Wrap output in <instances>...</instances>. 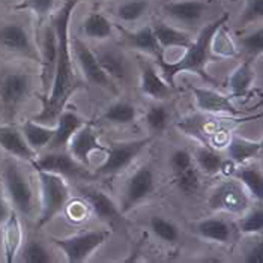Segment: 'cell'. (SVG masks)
<instances>
[{"mask_svg":"<svg viewBox=\"0 0 263 263\" xmlns=\"http://www.w3.org/2000/svg\"><path fill=\"white\" fill-rule=\"evenodd\" d=\"M20 131L27 144L36 154H40L41 151L47 149L48 143L51 142L53 134H54V125L50 126V125L38 123L33 119H29V121L21 123Z\"/></svg>","mask_w":263,"mask_h":263,"instance_id":"cell-27","label":"cell"},{"mask_svg":"<svg viewBox=\"0 0 263 263\" xmlns=\"http://www.w3.org/2000/svg\"><path fill=\"white\" fill-rule=\"evenodd\" d=\"M125 36L133 48H136L137 51H140L149 58H154L155 62L161 61L164 58V51L154 35L152 26L147 24L137 29L136 32H125Z\"/></svg>","mask_w":263,"mask_h":263,"instance_id":"cell-24","label":"cell"},{"mask_svg":"<svg viewBox=\"0 0 263 263\" xmlns=\"http://www.w3.org/2000/svg\"><path fill=\"white\" fill-rule=\"evenodd\" d=\"M0 147L11 157L23 161L32 162L38 157V154L24 140L20 128L11 123L0 125Z\"/></svg>","mask_w":263,"mask_h":263,"instance_id":"cell-19","label":"cell"},{"mask_svg":"<svg viewBox=\"0 0 263 263\" xmlns=\"http://www.w3.org/2000/svg\"><path fill=\"white\" fill-rule=\"evenodd\" d=\"M256 81V69L251 62H242L229 77V92L232 97H245Z\"/></svg>","mask_w":263,"mask_h":263,"instance_id":"cell-31","label":"cell"},{"mask_svg":"<svg viewBox=\"0 0 263 263\" xmlns=\"http://www.w3.org/2000/svg\"><path fill=\"white\" fill-rule=\"evenodd\" d=\"M190 90L194 97L197 108L208 115H230L238 116L241 111L233 105L230 97L220 93L211 87H199L190 86Z\"/></svg>","mask_w":263,"mask_h":263,"instance_id":"cell-14","label":"cell"},{"mask_svg":"<svg viewBox=\"0 0 263 263\" xmlns=\"http://www.w3.org/2000/svg\"><path fill=\"white\" fill-rule=\"evenodd\" d=\"M18 260L24 263H50L53 262V254L48 247L38 239H29L23 243L17 254Z\"/></svg>","mask_w":263,"mask_h":263,"instance_id":"cell-36","label":"cell"},{"mask_svg":"<svg viewBox=\"0 0 263 263\" xmlns=\"http://www.w3.org/2000/svg\"><path fill=\"white\" fill-rule=\"evenodd\" d=\"M102 118L113 125H129L137 119V107L133 102L119 100L111 102L104 110Z\"/></svg>","mask_w":263,"mask_h":263,"instance_id":"cell-34","label":"cell"},{"mask_svg":"<svg viewBox=\"0 0 263 263\" xmlns=\"http://www.w3.org/2000/svg\"><path fill=\"white\" fill-rule=\"evenodd\" d=\"M56 0H24L20 5L23 9L32 11L38 18H45L48 14L53 12Z\"/></svg>","mask_w":263,"mask_h":263,"instance_id":"cell-40","label":"cell"},{"mask_svg":"<svg viewBox=\"0 0 263 263\" xmlns=\"http://www.w3.org/2000/svg\"><path fill=\"white\" fill-rule=\"evenodd\" d=\"M111 236L107 229H92L65 238H51L50 241L59 248L68 263L87 262Z\"/></svg>","mask_w":263,"mask_h":263,"instance_id":"cell-6","label":"cell"},{"mask_svg":"<svg viewBox=\"0 0 263 263\" xmlns=\"http://www.w3.org/2000/svg\"><path fill=\"white\" fill-rule=\"evenodd\" d=\"M151 2L149 0H123L115 9V17L118 21L131 24L140 21L149 12Z\"/></svg>","mask_w":263,"mask_h":263,"instance_id":"cell-35","label":"cell"},{"mask_svg":"<svg viewBox=\"0 0 263 263\" xmlns=\"http://www.w3.org/2000/svg\"><path fill=\"white\" fill-rule=\"evenodd\" d=\"M172 181H173V185L182 193L185 196H191L194 193L199 191L200 188V172L199 168L194 165L185 168L179 173H175L172 175Z\"/></svg>","mask_w":263,"mask_h":263,"instance_id":"cell-38","label":"cell"},{"mask_svg":"<svg viewBox=\"0 0 263 263\" xmlns=\"http://www.w3.org/2000/svg\"><path fill=\"white\" fill-rule=\"evenodd\" d=\"M152 30H154V35L162 48V51L165 48H183L185 50L193 42V38L188 32L178 29V27H173L164 21H157L152 26Z\"/></svg>","mask_w":263,"mask_h":263,"instance_id":"cell-25","label":"cell"},{"mask_svg":"<svg viewBox=\"0 0 263 263\" xmlns=\"http://www.w3.org/2000/svg\"><path fill=\"white\" fill-rule=\"evenodd\" d=\"M0 178L12 209L21 217L32 218L36 209V196L18 161L9 158L3 162Z\"/></svg>","mask_w":263,"mask_h":263,"instance_id":"cell-4","label":"cell"},{"mask_svg":"<svg viewBox=\"0 0 263 263\" xmlns=\"http://www.w3.org/2000/svg\"><path fill=\"white\" fill-rule=\"evenodd\" d=\"M193 160L199 172L206 175V176H217L221 173L223 167V155L212 146L208 144H200L196 147Z\"/></svg>","mask_w":263,"mask_h":263,"instance_id":"cell-30","label":"cell"},{"mask_svg":"<svg viewBox=\"0 0 263 263\" xmlns=\"http://www.w3.org/2000/svg\"><path fill=\"white\" fill-rule=\"evenodd\" d=\"M236 230L245 236H260L263 233L262 204L250 206L236 220Z\"/></svg>","mask_w":263,"mask_h":263,"instance_id":"cell-33","label":"cell"},{"mask_svg":"<svg viewBox=\"0 0 263 263\" xmlns=\"http://www.w3.org/2000/svg\"><path fill=\"white\" fill-rule=\"evenodd\" d=\"M251 202L253 200L250 199L242 183L233 176L217 183L211 190L206 200L208 206L214 212H223L233 217H239L243 214L251 206Z\"/></svg>","mask_w":263,"mask_h":263,"instance_id":"cell-7","label":"cell"},{"mask_svg":"<svg viewBox=\"0 0 263 263\" xmlns=\"http://www.w3.org/2000/svg\"><path fill=\"white\" fill-rule=\"evenodd\" d=\"M3 2H8V0H3Z\"/></svg>","mask_w":263,"mask_h":263,"instance_id":"cell-45","label":"cell"},{"mask_svg":"<svg viewBox=\"0 0 263 263\" xmlns=\"http://www.w3.org/2000/svg\"><path fill=\"white\" fill-rule=\"evenodd\" d=\"M151 137L139 139V140H129V142H116L111 143L107 147V155L104 158L101 165L97 167L95 175L97 176H113L121 173L126 167L131 165L143 149L151 143Z\"/></svg>","mask_w":263,"mask_h":263,"instance_id":"cell-10","label":"cell"},{"mask_svg":"<svg viewBox=\"0 0 263 263\" xmlns=\"http://www.w3.org/2000/svg\"><path fill=\"white\" fill-rule=\"evenodd\" d=\"M140 90L154 101H167L173 95V87L164 80L158 65L149 59L140 61Z\"/></svg>","mask_w":263,"mask_h":263,"instance_id":"cell-13","label":"cell"},{"mask_svg":"<svg viewBox=\"0 0 263 263\" xmlns=\"http://www.w3.org/2000/svg\"><path fill=\"white\" fill-rule=\"evenodd\" d=\"M69 47H71L72 59L76 61V65L84 80H87L93 86L105 89V90L116 92L115 81L105 74V71L102 69L100 62L95 56V51L84 41L79 36L69 38Z\"/></svg>","mask_w":263,"mask_h":263,"instance_id":"cell-8","label":"cell"},{"mask_svg":"<svg viewBox=\"0 0 263 263\" xmlns=\"http://www.w3.org/2000/svg\"><path fill=\"white\" fill-rule=\"evenodd\" d=\"M227 18H229V14H224L220 18L204 26L202 32L197 35V38L193 40V42L185 48V54L181 59H178L176 62H168L164 59L157 61V65L160 66V72L164 77V80L167 81L173 89H175L176 76L181 72H193V74L200 76L203 80L214 83V80L209 77V74L206 71V65H208L209 56H211V41L217 33V30L226 24Z\"/></svg>","mask_w":263,"mask_h":263,"instance_id":"cell-2","label":"cell"},{"mask_svg":"<svg viewBox=\"0 0 263 263\" xmlns=\"http://www.w3.org/2000/svg\"><path fill=\"white\" fill-rule=\"evenodd\" d=\"M2 242H3V253L6 262L11 263L15 260L21 245H23V229L18 214L12 209L9 218L2 226Z\"/></svg>","mask_w":263,"mask_h":263,"instance_id":"cell-23","label":"cell"},{"mask_svg":"<svg viewBox=\"0 0 263 263\" xmlns=\"http://www.w3.org/2000/svg\"><path fill=\"white\" fill-rule=\"evenodd\" d=\"M79 3L80 0H65L59 11L53 15L51 24L58 38V59L50 92L41 98L42 110L33 118L38 123L50 125L56 122L71 97L81 87L69 47V21Z\"/></svg>","mask_w":263,"mask_h":263,"instance_id":"cell-1","label":"cell"},{"mask_svg":"<svg viewBox=\"0 0 263 263\" xmlns=\"http://www.w3.org/2000/svg\"><path fill=\"white\" fill-rule=\"evenodd\" d=\"M11 212H12V206H11L9 199H8V196L5 193V188H3V183H2V178H0V227L9 218Z\"/></svg>","mask_w":263,"mask_h":263,"instance_id":"cell-43","label":"cell"},{"mask_svg":"<svg viewBox=\"0 0 263 263\" xmlns=\"http://www.w3.org/2000/svg\"><path fill=\"white\" fill-rule=\"evenodd\" d=\"M242 262L263 263V242L262 239H256L250 243L242 253Z\"/></svg>","mask_w":263,"mask_h":263,"instance_id":"cell-42","label":"cell"},{"mask_svg":"<svg viewBox=\"0 0 263 263\" xmlns=\"http://www.w3.org/2000/svg\"><path fill=\"white\" fill-rule=\"evenodd\" d=\"M0 47L8 53L40 62V51L27 29L20 23H6L0 26Z\"/></svg>","mask_w":263,"mask_h":263,"instance_id":"cell-12","label":"cell"},{"mask_svg":"<svg viewBox=\"0 0 263 263\" xmlns=\"http://www.w3.org/2000/svg\"><path fill=\"white\" fill-rule=\"evenodd\" d=\"M56 59H58V38H56L53 24H48L42 33V44H41L40 51L41 83L44 87V97L50 92V87H51Z\"/></svg>","mask_w":263,"mask_h":263,"instance_id":"cell-17","label":"cell"},{"mask_svg":"<svg viewBox=\"0 0 263 263\" xmlns=\"http://www.w3.org/2000/svg\"><path fill=\"white\" fill-rule=\"evenodd\" d=\"M242 48L243 51L250 56V58H253V59H256V58H259L260 54H262L263 51V30L262 27L259 26V27H256V29H253L250 33H247L245 36H242Z\"/></svg>","mask_w":263,"mask_h":263,"instance_id":"cell-39","label":"cell"},{"mask_svg":"<svg viewBox=\"0 0 263 263\" xmlns=\"http://www.w3.org/2000/svg\"><path fill=\"white\" fill-rule=\"evenodd\" d=\"M66 147H68V152L84 165H89L90 158L95 152L107 151V147H104L101 144L90 123H84L83 126H80L71 137Z\"/></svg>","mask_w":263,"mask_h":263,"instance_id":"cell-15","label":"cell"},{"mask_svg":"<svg viewBox=\"0 0 263 263\" xmlns=\"http://www.w3.org/2000/svg\"><path fill=\"white\" fill-rule=\"evenodd\" d=\"M155 185H157V179L154 170L149 165L139 167L123 185L121 202L118 204L122 215L129 214L139 204H142L147 197H151L155 190Z\"/></svg>","mask_w":263,"mask_h":263,"instance_id":"cell-9","label":"cell"},{"mask_svg":"<svg viewBox=\"0 0 263 263\" xmlns=\"http://www.w3.org/2000/svg\"><path fill=\"white\" fill-rule=\"evenodd\" d=\"M194 232L209 242L226 243L232 242L233 236H235V226L230 224V221L224 220L221 217H208V218H202L199 221L193 224Z\"/></svg>","mask_w":263,"mask_h":263,"instance_id":"cell-20","label":"cell"},{"mask_svg":"<svg viewBox=\"0 0 263 263\" xmlns=\"http://www.w3.org/2000/svg\"><path fill=\"white\" fill-rule=\"evenodd\" d=\"M79 191L83 196L84 202L89 204V208L93 211V214L104 221V223L115 224L122 218L119 206L113 202L104 191L90 186V185H80Z\"/></svg>","mask_w":263,"mask_h":263,"instance_id":"cell-16","label":"cell"},{"mask_svg":"<svg viewBox=\"0 0 263 263\" xmlns=\"http://www.w3.org/2000/svg\"><path fill=\"white\" fill-rule=\"evenodd\" d=\"M208 11L204 0H176L164 5V14L183 26H194L202 20Z\"/></svg>","mask_w":263,"mask_h":263,"instance_id":"cell-18","label":"cell"},{"mask_svg":"<svg viewBox=\"0 0 263 263\" xmlns=\"http://www.w3.org/2000/svg\"><path fill=\"white\" fill-rule=\"evenodd\" d=\"M81 30L87 40L105 41L113 36L115 24L104 14L98 12V11H93L84 18L83 24H81Z\"/></svg>","mask_w":263,"mask_h":263,"instance_id":"cell-29","label":"cell"},{"mask_svg":"<svg viewBox=\"0 0 263 263\" xmlns=\"http://www.w3.org/2000/svg\"><path fill=\"white\" fill-rule=\"evenodd\" d=\"M36 176L40 181L41 208L38 224L45 226L51 223L69 202L71 190L66 178L62 175L36 168Z\"/></svg>","mask_w":263,"mask_h":263,"instance_id":"cell-5","label":"cell"},{"mask_svg":"<svg viewBox=\"0 0 263 263\" xmlns=\"http://www.w3.org/2000/svg\"><path fill=\"white\" fill-rule=\"evenodd\" d=\"M263 17V0H247L245 9L241 17V24H253L262 20Z\"/></svg>","mask_w":263,"mask_h":263,"instance_id":"cell-41","label":"cell"},{"mask_svg":"<svg viewBox=\"0 0 263 263\" xmlns=\"http://www.w3.org/2000/svg\"><path fill=\"white\" fill-rule=\"evenodd\" d=\"M149 229L157 239L167 245H176L181 239V230L178 224L162 215H152L149 218Z\"/></svg>","mask_w":263,"mask_h":263,"instance_id":"cell-32","label":"cell"},{"mask_svg":"<svg viewBox=\"0 0 263 263\" xmlns=\"http://www.w3.org/2000/svg\"><path fill=\"white\" fill-rule=\"evenodd\" d=\"M35 79L30 72L18 68L0 69V115L5 123H11L32 97Z\"/></svg>","mask_w":263,"mask_h":263,"instance_id":"cell-3","label":"cell"},{"mask_svg":"<svg viewBox=\"0 0 263 263\" xmlns=\"http://www.w3.org/2000/svg\"><path fill=\"white\" fill-rule=\"evenodd\" d=\"M92 2H95V3H100V2H105V0H92Z\"/></svg>","mask_w":263,"mask_h":263,"instance_id":"cell-44","label":"cell"},{"mask_svg":"<svg viewBox=\"0 0 263 263\" xmlns=\"http://www.w3.org/2000/svg\"><path fill=\"white\" fill-rule=\"evenodd\" d=\"M144 121L152 134H161L170 123V111L162 101H155V104L147 108Z\"/></svg>","mask_w":263,"mask_h":263,"instance_id":"cell-37","label":"cell"},{"mask_svg":"<svg viewBox=\"0 0 263 263\" xmlns=\"http://www.w3.org/2000/svg\"><path fill=\"white\" fill-rule=\"evenodd\" d=\"M93 51L101 68L105 71V74L115 81V84L125 83L128 77V65H126V59L123 53L115 47H107V45H101Z\"/></svg>","mask_w":263,"mask_h":263,"instance_id":"cell-22","label":"cell"},{"mask_svg":"<svg viewBox=\"0 0 263 263\" xmlns=\"http://www.w3.org/2000/svg\"><path fill=\"white\" fill-rule=\"evenodd\" d=\"M233 178L242 183L245 191L248 193L253 202L260 203L263 199V176L259 165H247L241 164L236 167Z\"/></svg>","mask_w":263,"mask_h":263,"instance_id":"cell-26","label":"cell"},{"mask_svg":"<svg viewBox=\"0 0 263 263\" xmlns=\"http://www.w3.org/2000/svg\"><path fill=\"white\" fill-rule=\"evenodd\" d=\"M86 121L81 118L79 113L71 111V110H63L56 119L54 125V134L51 142L48 143L47 151H56V149H66L68 143L74 133L83 126Z\"/></svg>","mask_w":263,"mask_h":263,"instance_id":"cell-21","label":"cell"},{"mask_svg":"<svg viewBox=\"0 0 263 263\" xmlns=\"http://www.w3.org/2000/svg\"><path fill=\"white\" fill-rule=\"evenodd\" d=\"M35 168L47 170L62 175L63 178L69 179H90L92 173L87 168V165L79 162L68 149H56V151H47L45 154H38V157L32 161Z\"/></svg>","mask_w":263,"mask_h":263,"instance_id":"cell-11","label":"cell"},{"mask_svg":"<svg viewBox=\"0 0 263 263\" xmlns=\"http://www.w3.org/2000/svg\"><path fill=\"white\" fill-rule=\"evenodd\" d=\"M262 151V142H254L248 140L241 136H232L230 140L227 142V155L229 160L241 165L247 164L248 161L254 160Z\"/></svg>","mask_w":263,"mask_h":263,"instance_id":"cell-28","label":"cell"}]
</instances>
